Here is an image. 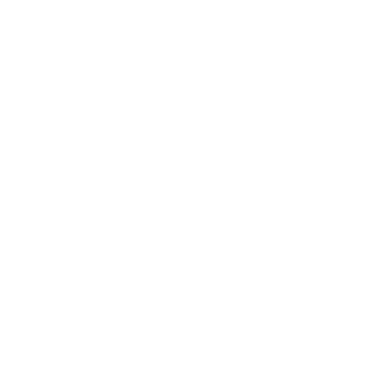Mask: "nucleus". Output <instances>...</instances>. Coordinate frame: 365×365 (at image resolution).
Wrapping results in <instances>:
<instances>
[]
</instances>
